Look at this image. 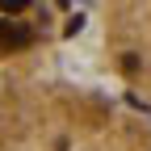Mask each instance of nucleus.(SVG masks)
Here are the masks:
<instances>
[{
	"instance_id": "1",
	"label": "nucleus",
	"mask_w": 151,
	"mask_h": 151,
	"mask_svg": "<svg viewBox=\"0 0 151 151\" xmlns=\"http://www.w3.org/2000/svg\"><path fill=\"white\" fill-rule=\"evenodd\" d=\"M0 151H151V113L63 76H9Z\"/></svg>"
},
{
	"instance_id": "2",
	"label": "nucleus",
	"mask_w": 151,
	"mask_h": 151,
	"mask_svg": "<svg viewBox=\"0 0 151 151\" xmlns=\"http://www.w3.org/2000/svg\"><path fill=\"white\" fill-rule=\"evenodd\" d=\"M105 71L151 105V0H101Z\"/></svg>"
}]
</instances>
